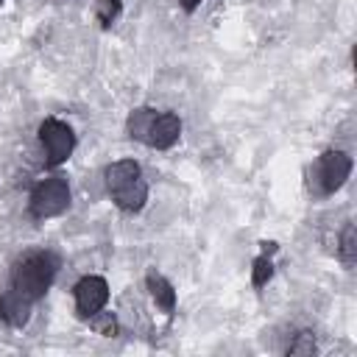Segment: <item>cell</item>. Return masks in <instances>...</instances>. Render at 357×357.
I'll return each instance as SVG.
<instances>
[{
	"instance_id": "52a82bcc",
	"label": "cell",
	"mask_w": 357,
	"mask_h": 357,
	"mask_svg": "<svg viewBox=\"0 0 357 357\" xmlns=\"http://www.w3.org/2000/svg\"><path fill=\"white\" fill-rule=\"evenodd\" d=\"M75 296V310L81 318H89L95 312H100L109 301V284L103 276H84L78 279V284L73 287Z\"/></svg>"
},
{
	"instance_id": "6da1fadb",
	"label": "cell",
	"mask_w": 357,
	"mask_h": 357,
	"mask_svg": "<svg viewBox=\"0 0 357 357\" xmlns=\"http://www.w3.org/2000/svg\"><path fill=\"white\" fill-rule=\"evenodd\" d=\"M126 131L131 139L145 142L148 148L156 151H167L178 142L181 137V120L173 112H156L151 106H139L128 114L126 120Z\"/></svg>"
},
{
	"instance_id": "8992f818",
	"label": "cell",
	"mask_w": 357,
	"mask_h": 357,
	"mask_svg": "<svg viewBox=\"0 0 357 357\" xmlns=\"http://www.w3.org/2000/svg\"><path fill=\"white\" fill-rule=\"evenodd\" d=\"M39 142L45 145V165L56 167V165L70 159V153L75 148V134H73V128L64 120L47 117L39 126Z\"/></svg>"
},
{
	"instance_id": "7a4b0ae2",
	"label": "cell",
	"mask_w": 357,
	"mask_h": 357,
	"mask_svg": "<svg viewBox=\"0 0 357 357\" xmlns=\"http://www.w3.org/2000/svg\"><path fill=\"white\" fill-rule=\"evenodd\" d=\"M106 190L114 206L123 212H139L148 201V181L134 159H120L106 167Z\"/></svg>"
},
{
	"instance_id": "277c9868",
	"label": "cell",
	"mask_w": 357,
	"mask_h": 357,
	"mask_svg": "<svg viewBox=\"0 0 357 357\" xmlns=\"http://www.w3.org/2000/svg\"><path fill=\"white\" fill-rule=\"evenodd\" d=\"M351 173V156L346 151H324L310 167V190L315 195H332L346 184Z\"/></svg>"
},
{
	"instance_id": "9c48e42d",
	"label": "cell",
	"mask_w": 357,
	"mask_h": 357,
	"mask_svg": "<svg viewBox=\"0 0 357 357\" xmlns=\"http://www.w3.org/2000/svg\"><path fill=\"white\" fill-rule=\"evenodd\" d=\"M145 282H148V290H151L156 307L170 315V312L176 310V290H173V284H170L162 273H156V271H151V273L145 276Z\"/></svg>"
},
{
	"instance_id": "3957f363",
	"label": "cell",
	"mask_w": 357,
	"mask_h": 357,
	"mask_svg": "<svg viewBox=\"0 0 357 357\" xmlns=\"http://www.w3.org/2000/svg\"><path fill=\"white\" fill-rule=\"evenodd\" d=\"M59 271V257L50 251H31L25 254L14 271H11V290H17L20 296L36 301L47 293V287L53 284Z\"/></svg>"
},
{
	"instance_id": "ba28073f",
	"label": "cell",
	"mask_w": 357,
	"mask_h": 357,
	"mask_svg": "<svg viewBox=\"0 0 357 357\" xmlns=\"http://www.w3.org/2000/svg\"><path fill=\"white\" fill-rule=\"evenodd\" d=\"M31 298L20 296L17 290H6L0 296V318L8 324V326H25L28 318H31Z\"/></svg>"
},
{
	"instance_id": "9a60e30c",
	"label": "cell",
	"mask_w": 357,
	"mask_h": 357,
	"mask_svg": "<svg viewBox=\"0 0 357 357\" xmlns=\"http://www.w3.org/2000/svg\"><path fill=\"white\" fill-rule=\"evenodd\" d=\"M198 3H201V0H178V6H181L184 11H195V8H198Z\"/></svg>"
},
{
	"instance_id": "30bf717a",
	"label": "cell",
	"mask_w": 357,
	"mask_h": 357,
	"mask_svg": "<svg viewBox=\"0 0 357 357\" xmlns=\"http://www.w3.org/2000/svg\"><path fill=\"white\" fill-rule=\"evenodd\" d=\"M271 254H276V243H262V254H259V257L254 259V265H251V282H254V287H262V284L273 276Z\"/></svg>"
},
{
	"instance_id": "4fadbf2b",
	"label": "cell",
	"mask_w": 357,
	"mask_h": 357,
	"mask_svg": "<svg viewBox=\"0 0 357 357\" xmlns=\"http://www.w3.org/2000/svg\"><path fill=\"white\" fill-rule=\"evenodd\" d=\"M120 8H123V0H98L95 3V11H98V20L103 28L114 25V20L120 17Z\"/></svg>"
},
{
	"instance_id": "5b68a950",
	"label": "cell",
	"mask_w": 357,
	"mask_h": 357,
	"mask_svg": "<svg viewBox=\"0 0 357 357\" xmlns=\"http://www.w3.org/2000/svg\"><path fill=\"white\" fill-rule=\"evenodd\" d=\"M67 206H70V184H67L64 176H50V178L39 181V184L31 190L28 212H31V218H36V220L56 218V215H61Z\"/></svg>"
},
{
	"instance_id": "8fae6325",
	"label": "cell",
	"mask_w": 357,
	"mask_h": 357,
	"mask_svg": "<svg viewBox=\"0 0 357 357\" xmlns=\"http://www.w3.org/2000/svg\"><path fill=\"white\" fill-rule=\"evenodd\" d=\"M340 259L346 268H351L357 262V231H354V223H346L343 234H340V248H337Z\"/></svg>"
},
{
	"instance_id": "5bb4252c",
	"label": "cell",
	"mask_w": 357,
	"mask_h": 357,
	"mask_svg": "<svg viewBox=\"0 0 357 357\" xmlns=\"http://www.w3.org/2000/svg\"><path fill=\"white\" fill-rule=\"evenodd\" d=\"M287 354H304V357H310V354H315V337H312V332H298L296 335V340L287 346Z\"/></svg>"
},
{
	"instance_id": "7c38bea8",
	"label": "cell",
	"mask_w": 357,
	"mask_h": 357,
	"mask_svg": "<svg viewBox=\"0 0 357 357\" xmlns=\"http://www.w3.org/2000/svg\"><path fill=\"white\" fill-rule=\"evenodd\" d=\"M89 326L98 335H103V337H114L117 335V318L112 312H95V315H89Z\"/></svg>"
}]
</instances>
